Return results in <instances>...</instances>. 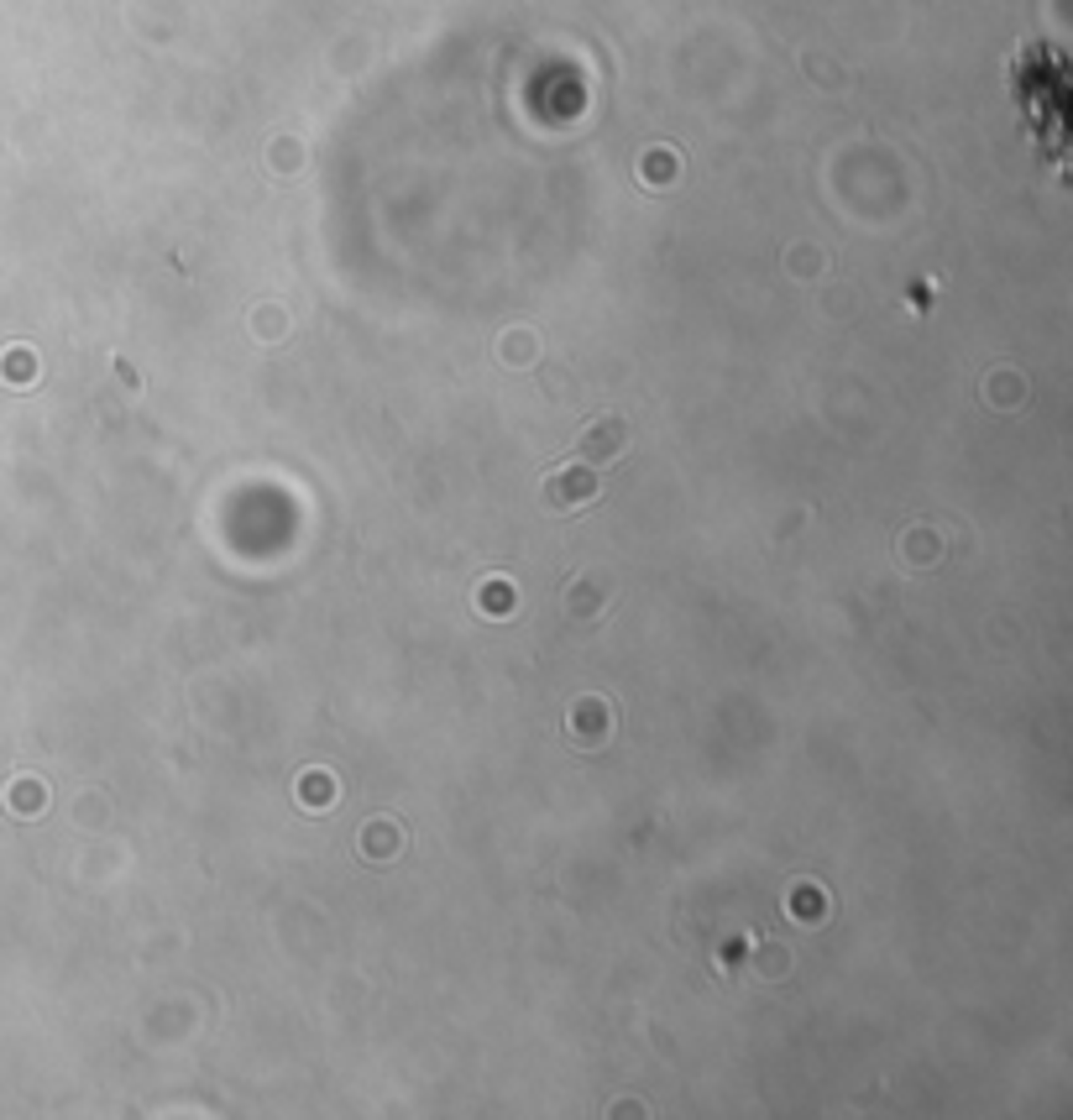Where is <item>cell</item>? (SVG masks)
Wrapping results in <instances>:
<instances>
[{"instance_id": "4", "label": "cell", "mask_w": 1073, "mask_h": 1120, "mask_svg": "<svg viewBox=\"0 0 1073 1120\" xmlns=\"http://www.w3.org/2000/svg\"><path fill=\"white\" fill-rule=\"evenodd\" d=\"M786 969H791V958H786V953H775V948H765V953H759V974H765V979H780Z\"/></svg>"}, {"instance_id": "1", "label": "cell", "mask_w": 1073, "mask_h": 1120, "mask_svg": "<svg viewBox=\"0 0 1073 1120\" xmlns=\"http://www.w3.org/2000/svg\"><path fill=\"white\" fill-rule=\"evenodd\" d=\"M592 493H597V477H592V471H581V466L576 471L565 466L560 477L550 482V503H587Z\"/></svg>"}, {"instance_id": "3", "label": "cell", "mask_w": 1073, "mask_h": 1120, "mask_svg": "<svg viewBox=\"0 0 1073 1120\" xmlns=\"http://www.w3.org/2000/svg\"><path fill=\"white\" fill-rule=\"evenodd\" d=\"M477 602H482V613H487V607H493V613H509L514 592H509V581H493V586H482V592H477Z\"/></svg>"}, {"instance_id": "6", "label": "cell", "mask_w": 1073, "mask_h": 1120, "mask_svg": "<svg viewBox=\"0 0 1073 1120\" xmlns=\"http://www.w3.org/2000/svg\"><path fill=\"white\" fill-rule=\"evenodd\" d=\"M330 791H336V785H330V780H315V775L304 780V796H309V801L320 796V812H325V801H330Z\"/></svg>"}, {"instance_id": "5", "label": "cell", "mask_w": 1073, "mask_h": 1120, "mask_svg": "<svg viewBox=\"0 0 1073 1120\" xmlns=\"http://www.w3.org/2000/svg\"><path fill=\"white\" fill-rule=\"evenodd\" d=\"M16 812H43V791H37V785H22V791H16Z\"/></svg>"}, {"instance_id": "2", "label": "cell", "mask_w": 1073, "mask_h": 1120, "mask_svg": "<svg viewBox=\"0 0 1073 1120\" xmlns=\"http://www.w3.org/2000/svg\"><path fill=\"white\" fill-rule=\"evenodd\" d=\"M618 445H623V424L618 419H597L587 429V450H592V456H613Z\"/></svg>"}]
</instances>
